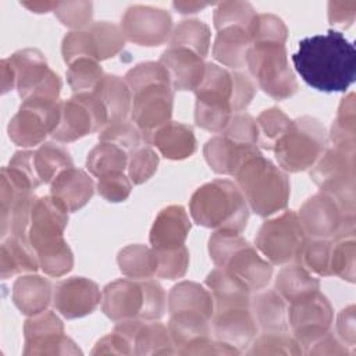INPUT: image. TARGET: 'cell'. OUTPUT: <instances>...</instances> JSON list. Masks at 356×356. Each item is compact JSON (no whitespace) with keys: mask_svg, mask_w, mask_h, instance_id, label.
<instances>
[{"mask_svg":"<svg viewBox=\"0 0 356 356\" xmlns=\"http://www.w3.org/2000/svg\"><path fill=\"white\" fill-rule=\"evenodd\" d=\"M292 63L300 78L320 92H346L356 79L355 46L334 29L302 39Z\"/></svg>","mask_w":356,"mask_h":356,"instance_id":"obj_1","label":"cell"},{"mask_svg":"<svg viewBox=\"0 0 356 356\" xmlns=\"http://www.w3.org/2000/svg\"><path fill=\"white\" fill-rule=\"evenodd\" d=\"M68 210L51 195L36 197L28 227V241L36 252L39 267L50 277H61L72 268V252L63 238Z\"/></svg>","mask_w":356,"mask_h":356,"instance_id":"obj_2","label":"cell"},{"mask_svg":"<svg viewBox=\"0 0 356 356\" xmlns=\"http://www.w3.org/2000/svg\"><path fill=\"white\" fill-rule=\"evenodd\" d=\"M189 211L199 225L241 234L249 218L248 203L236 184L214 179L192 195Z\"/></svg>","mask_w":356,"mask_h":356,"instance_id":"obj_3","label":"cell"},{"mask_svg":"<svg viewBox=\"0 0 356 356\" xmlns=\"http://www.w3.org/2000/svg\"><path fill=\"white\" fill-rule=\"evenodd\" d=\"M234 175L248 206L260 217L271 216L286 207L288 177L259 150L252 153Z\"/></svg>","mask_w":356,"mask_h":356,"instance_id":"obj_4","label":"cell"},{"mask_svg":"<svg viewBox=\"0 0 356 356\" xmlns=\"http://www.w3.org/2000/svg\"><path fill=\"white\" fill-rule=\"evenodd\" d=\"M167 298L163 286L147 278H124L108 284L102 296L107 317L120 323L127 320H159L165 312Z\"/></svg>","mask_w":356,"mask_h":356,"instance_id":"obj_5","label":"cell"},{"mask_svg":"<svg viewBox=\"0 0 356 356\" xmlns=\"http://www.w3.org/2000/svg\"><path fill=\"white\" fill-rule=\"evenodd\" d=\"M209 252L218 268L236 277L250 291H260L268 285L273 274L271 264L263 260L238 232L216 231L210 236Z\"/></svg>","mask_w":356,"mask_h":356,"instance_id":"obj_6","label":"cell"},{"mask_svg":"<svg viewBox=\"0 0 356 356\" xmlns=\"http://www.w3.org/2000/svg\"><path fill=\"white\" fill-rule=\"evenodd\" d=\"M246 64L260 89L282 100L298 92V82L289 68L286 50L280 42H253Z\"/></svg>","mask_w":356,"mask_h":356,"instance_id":"obj_7","label":"cell"},{"mask_svg":"<svg viewBox=\"0 0 356 356\" xmlns=\"http://www.w3.org/2000/svg\"><path fill=\"white\" fill-rule=\"evenodd\" d=\"M273 150L284 170L303 171L312 167L325 150V129L318 120L303 115L291 122Z\"/></svg>","mask_w":356,"mask_h":356,"instance_id":"obj_8","label":"cell"},{"mask_svg":"<svg viewBox=\"0 0 356 356\" xmlns=\"http://www.w3.org/2000/svg\"><path fill=\"white\" fill-rule=\"evenodd\" d=\"M195 92L196 124L211 132H224L234 111L232 75L216 64H206L204 78Z\"/></svg>","mask_w":356,"mask_h":356,"instance_id":"obj_9","label":"cell"},{"mask_svg":"<svg viewBox=\"0 0 356 356\" xmlns=\"http://www.w3.org/2000/svg\"><path fill=\"white\" fill-rule=\"evenodd\" d=\"M306 241V232L299 216L288 210L260 227L256 236V248L270 263L285 266L300 263Z\"/></svg>","mask_w":356,"mask_h":356,"instance_id":"obj_10","label":"cell"},{"mask_svg":"<svg viewBox=\"0 0 356 356\" xmlns=\"http://www.w3.org/2000/svg\"><path fill=\"white\" fill-rule=\"evenodd\" d=\"M14 75L19 96L22 100L39 99L57 102L61 81L46 63L44 56L35 49H25L7 58Z\"/></svg>","mask_w":356,"mask_h":356,"instance_id":"obj_11","label":"cell"},{"mask_svg":"<svg viewBox=\"0 0 356 356\" xmlns=\"http://www.w3.org/2000/svg\"><path fill=\"white\" fill-rule=\"evenodd\" d=\"M108 124V113L93 92L78 93L60 102V121L51 136L58 142H74Z\"/></svg>","mask_w":356,"mask_h":356,"instance_id":"obj_12","label":"cell"},{"mask_svg":"<svg viewBox=\"0 0 356 356\" xmlns=\"http://www.w3.org/2000/svg\"><path fill=\"white\" fill-rule=\"evenodd\" d=\"M306 235L328 239L355 235V211L346 210L337 199L320 192L302 206L299 213Z\"/></svg>","mask_w":356,"mask_h":356,"instance_id":"obj_13","label":"cell"},{"mask_svg":"<svg viewBox=\"0 0 356 356\" xmlns=\"http://www.w3.org/2000/svg\"><path fill=\"white\" fill-rule=\"evenodd\" d=\"M125 43V36L120 26L102 21L92 22L85 29L67 33L63 39L64 61L71 64L78 58L104 60L117 54Z\"/></svg>","mask_w":356,"mask_h":356,"instance_id":"obj_14","label":"cell"},{"mask_svg":"<svg viewBox=\"0 0 356 356\" xmlns=\"http://www.w3.org/2000/svg\"><path fill=\"white\" fill-rule=\"evenodd\" d=\"M132 95V121L149 143L150 136L170 122L172 111V86L170 79H160L129 89Z\"/></svg>","mask_w":356,"mask_h":356,"instance_id":"obj_15","label":"cell"},{"mask_svg":"<svg viewBox=\"0 0 356 356\" xmlns=\"http://www.w3.org/2000/svg\"><path fill=\"white\" fill-rule=\"evenodd\" d=\"M60 121V102L26 99L11 118L8 135L18 146H33L51 135Z\"/></svg>","mask_w":356,"mask_h":356,"instance_id":"obj_16","label":"cell"},{"mask_svg":"<svg viewBox=\"0 0 356 356\" xmlns=\"http://www.w3.org/2000/svg\"><path fill=\"white\" fill-rule=\"evenodd\" d=\"M288 318L300 345H312L328 332L332 307L318 291L291 302Z\"/></svg>","mask_w":356,"mask_h":356,"instance_id":"obj_17","label":"cell"},{"mask_svg":"<svg viewBox=\"0 0 356 356\" xmlns=\"http://www.w3.org/2000/svg\"><path fill=\"white\" fill-rule=\"evenodd\" d=\"M171 15L157 7L132 6L121 21L124 36L139 46H160L171 35Z\"/></svg>","mask_w":356,"mask_h":356,"instance_id":"obj_18","label":"cell"},{"mask_svg":"<svg viewBox=\"0 0 356 356\" xmlns=\"http://www.w3.org/2000/svg\"><path fill=\"white\" fill-rule=\"evenodd\" d=\"M102 300L99 286L83 277L58 281L53 288V306L67 318L92 313Z\"/></svg>","mask_w":356,"mask_h":356,"instance_id":"obj_19","label":"cell"},{"mask_svg":"<svg viewBox=\"0 0 356 356\" xmlns=\"http://www.w3.org/2000/svg\"><path fill=\"white\" fill-rule=\"evenodd\" d=\"M213 317V332L232 348L249 345L257 332L250 305L217 307Z\"/></svg>","mask_w":356,"mask_h":356,"instance_id":"obj_20","label":"cell"},{"mask_svg":"<svg viewBox=\"0 0 356 356\" xmlns=\"http://www.w3.org/2000/svg\"><path fill=\"white\" fill-rule=\"evenodd\" d=\"M168 72L171 86L175 90H196L206 72L203 57L186 47L170 46L159 61Z\"/></svg>","mask_w":356,"mask_h":356,"instance_id":"obj_21","label":"cell"},{"mask_svg":"<svg viewBox=\"0 0 356 356\" xmlns=\"http://www.w3.org/2000/svg\"><path fill=\"white\" fill-rule=\"evenodd\" d=\"M191 229L189 217L182 206H168L156 217L150 229V245L154 250H171L184 245Z\"/></svg>","mask_w":356,"mask_h":356,"instance_id":"obj_22","label":"cell"},{"mask_svg":"<svg viewBox=\"0 0 356 356\" xmlns=\"http://www.w3.org/2000/svg\"><path fill=\"white\" fill-rule=\"evenodd\" d=\"M92 178L79 168L68 167L63 170L50 186V195L57 199L68 211H75L83 207L93 196Z\"/></svg>","mask_w":356,"mask_h":356,"instance_id":"obj_23","label":"cell"},{"mask_svg":"<svg viewBox=\"0 0 356 356\" xmlns=\"http://www.w3.org/2000/svg\"><path fill=\"white\" fill-rule=\"evenodd\" d=\"M257 150L256 145H242L225 135H220L207 140L203 152L213 171L234 175L241 164Z\"/></svg>","mask_w":356,"mask_h":356,"instance_id":"obj_24","label":"cell"},{"mask_svg":"<svg viewBox=\"0 0 356 356\" xmlns=\"http://www.w3.org/2000/svg\"><path fill=\"white\" fill-rule=\"evenodd\" d=\"M159 152L171 160H182L192 156L196 150V139L193 129L182 122L170 121L157 129L149 139Z\"/></svg>","mask_w":356,"mask_h":356,"instance_id":"obj_25","label":"cell"},{"mask_svg":"<svg viewBox=\"0 0 356 356\" xmlns=\"http://www.w3.org/2000/svg\"><path fill=\"white\" fill-rule=\"evenodd\" d=\"M168 310L170 314L191 313L211 320L214 316V299L211 292L202 285L184 281L170 291Z\"/></svg>","mask_w":356,"mask_h":356,"instance_id":"obj_26","label":"cell"},{"mask_svg":"<svg viewBox=\"0 0 356 356\" xmlns=\"http://www.w3.org/2000/svg\"><path fill=\"white\" fill-rule=\"evenodd\" d=\"M13 300L24 314L44 312L53 300V286L47 278L25 275L18 278L13 286Z\"/></svg>","mask_w":356,"mask_h":356,"instance_id":"obj_27","label":"cell"},{"mask_svg":"<svg viewBox=\"0 0 356 356\" xmlns=\"http://www.w3.org/2000/svg\"><path fill=\"white\" fill-rule=\"evenodd\" d=\"M252 44L253 39L248 29L231 25L218 31L213 46V56L227 67L239 68L246 64V56Z\"/></svg>","mask_w":356,"mask_h":356,"instance_id":"obj_28","label":"cell"},{"mask_svg":"<svg viewBox=\"0 0 356 356\" xmlns=\"http://www.w3.org/2000/svg\"><path fill=\"white\" fill-rule=\"evenodd\" d=\"M61 320L50 310L33 314L25 323L26 346H42L39 353H47V346L63 345L70 339L64 335Z\"/></svg>","mask_w":356,"mask_h":356,"instance_id":"obj_29","label":"cell"},{"mask_svg":"<svg viewBox=\"0 0 356 356\" xmlns=\"http://www.w3.org/2000/svg\"><path fill=\"white\" fill-rule=\"evenodd\" d=\"M39 268L36 252L28 239L10 235L1 243V278L19 273H35Z\"/></svg>","mask_w":356,"mask_h":356,"instance_id":"obj_30","label":"cell"},{"mask_svg":"<svg viewBox=\"0 0 356 356\" xmlns=\"http://www.w3.org/2000/svg\"><path fill=\"white\" fill-rule=\"evenodd\" d=\"M206 285L211 292L216 309L236 305H250L252 302V291L242 281L222 268L217 267L213 270L206 278Z\"/></svg>","mask_w":356,"mask_h":356,"instance_id":"obj_31","label":"cell"},{"mask_svg":"<svg viewBox=\"0 0 356 356\" xmlns=\"http://www.w3.org/2000/svg\"><path fill=\"white\" fill-rule=\"evenodd\" d=\"M108 113V122L127 120L132 95L128 83L115 75H104L93 90Z\"/></svg>","mask_w":356,"mask_h":356,"instance_id":"obj_32","label":"cell"},{"mask_svg":"<svg viewBox=\"0 0 356 356\" xmlns=\"http://www.w3.org/2000/svg\"><path fill=\"white\" fill-rule=\"evenodd\" d=\"M250 307L256 323L267 331L286 330V306L284 298L275 291L268 289L260 292L250 302Z\"/></svg>","mask_w":356,"mask_h":356,"instance_id":"obj_33","label":"cell"},{"mask_svg":"<svg viewBox=\"0 0 356 356\" xmlns=\"http://www.w3.org/2000/svg\"><path fill=\"white\" fill-rule=\"evenodd\" d=\"M32 163L40 184L51 182L63 170L72 167L70 152L58 143L46 142L32 154Z\"/></svg>","mask_w":356,"mask_h":356,"instance_id":"obj_34","label":"cell"},{"mask_svg":"<svg viewBox=\"0 0 356 356\" xmlns=\"http://www.w3.org/2000/svg\"><path fill=\"white\" fill-rule=\"evenodd\" d=\"M320 281L303 266L292 264L284 267L275 280V291L289 303L314 291H318Z\"/></svg>","mask_w":356,"mask_h":356,"instance_id":"obj_35","label":"cell"},{"mask_svg":"<svg viewBox=\"0 0 356 356\" xmlns=\"http://www.w3.org/2000/svg\"><path fill=\"white\" fill-rule=\"evenodd\" d=\"M128 164L127 152L110 142H100L88 154L86 168L96 177L124 172Z\"/></svg>","mask_w":356,"mask_h":356,"instance_id":"obj_36","label":"cell"},{"mask_svg":"<svg viewBox=\"0 0 356 356\" xmlns=\"http://www.w3.org/2000/svg\"><path fill=\"white\" fill-rule=\"evenodd\" d=\"M118 266L124 275L134 280H147L156 275V256L153 249L131 245L118 254Z\"/></svg>","mask_w":356,"mask_h":356,"instance_id":"obj_37","label":"cell"},{"mask_svg":"<svg viewBox=\"0 0 356 356\" xmlns=\"http://www.w3.org/2000/svg\"><path fill=\"white\" fill-rule=\"evenodd\" d=\"M210 44V28L200 19H184L171 32L170 46L186 47L206 57Z\"/></svg>","mask_w":356,"mask_h":356,"instance_id":"obj_38","label":"cell"},{"mask_svg":"<svg viewBox=\"0 0 356 356\" xmlns=\"http://www.w3.org/2000/svg\"><path fill=\"white\" fill-rule=\"evenodd\" d=\"M104 74L97 61L90 58H78L67 70V79L75 95L93 92Z\"/></svg>","mask_w":356,"mask_h":356,"instance_id":"obj_39","label":"cell"},{"mask_svg":"<svg viewBox=\"0 0 356 356\" xmlns=\"http://www.w3.org/2000/svg\"><path fill=\"white\" fill-rule=\"evenodd\" d=\"M292 120L277 107L264 110L256 120L260 146L267 150H273L280 138L286 132Z\"/></svg>","mask_w":356,"mask_h":356,"instance_id":"obj_40","label":"cell"},{"mask_svg":"<svg viewBox=\"0 0 356 356\" xmlns=\"http://www.w3.org/2000/svg\"><path fill=\"white\" fill-rule=\"evenodd\" d=\"M256 15L257 13L254 8L246 1H222L214 10L213 21L217 31L231 25H238L249 32Z\"/></svg>","mask_w":356,"mask_h":356,"instance_id":"obj_41","label":"cell"},{"mask_svg":"<svg viewBox=\"0 0 356 356\" xmlns=\"http://www.w3.org/2000/svg\"><path fill=\"white\" fill-rule=\"evenodd\" d=\"M331 250L332 241L312 238L306 241L305 248L300 254L302 266L320 277L332 275L331 273Z\"/></svg>","mask_w":356,"mask_h":356,"instance_id":"obj_42","label":"cell"},{"mask_svg":"<svg viewBox=\"0 0 356 356\" xmlns=\"http://www.w3.org/2000/svg\"><path fill=\"white\" fill-rule=\"evenodd\" d=\"M355 235L337 238L332 241L331 250V273L349 282L355 281Z\"/></svg>","mask_w":356,"mask_h":356,"instance_id":"obj_43","label":"cell"},{"mask_svg":"<svg viewBox=\"0 0 356 356\" xmlns=\"http://www.w3.org/2000/svg\"><path fill=\"white\" fill-rule=\"evenodd\" d=\"M355 95L349 93L338 108L337 120L332 124L331 129V142L332 145H346L355 146Z\"/></svg>","mask_w":356,"mask_h":356,"instance_id":"obj_44","label":"cell"},{"mask_svg":"<svg viewBox=\"0 0 356 356\" xmlns=\"http://www.w3.org/2000/svg\"><path fill=\"white\" fill-rule=\"evenodd\" d=\"M156 256V277L165 280H177L185 275L189 253L185 245L171 250H154Z\"/></svg>","mask_w":356,"mask_h":356,"instance_id":"obj_45","label":"cell"},{"mask_svg":"<svg viewBox=\"0 0 356 356\" xmlns=\"http://www.w3.org/2000/svg\"><path fill=\"white\" fill-rule=\"evenodd\" d=\"M100 142H110L122 147L127 153L134 152L140 146L142 134L134 122L127 120L108 122L99 135Z\"/></svg>","mask_w":356,"mask_h":356,"instance_id":"obj_46","label":"cell"},{"mask_svg":"<svg viewBox=\"0 0 356 356\" xmlns=\"http://www.w3.org/2000/svg\"><path fill=\"white\" fill-rule=\"evenodd\" d=\"M249 33L253 42H280L286 40V26L281 18L274 14H257Z\"/></svg>","mask_w":356,"mask_h":356,"instance_id":"obj_47","label":"cell"},{"mask_svg":"<svg viewBox=\"0 0 356 356\" xmlns=\"http://www.w3.org/2000/svg\"><path fill=\"white\" fill-rule=\"evenodd\" d=\"M157 164H159V156L152 147L149 146L138 147L136 150H134V154L131 156V160L128 164L129 178L136 185L142 184L156 172Z\"/></svg>","mask_w":356,"mask_h":356,"instance_id":"obj_48","label":"cell"},{"mask_svg":"<svg viewBox=\"0 0 356 356\" xmlns=\"http://www.w3.org/2000/svg\"><path fill=\"white\" fill-rule=\"evenodd\" d=\"M93 4L90 1H60L54 13L61 24L78 31L90 22Z\"/></svg>","mask_w":356,"mask_h":356,"instance_id":"obj_49","label":"cell"},{"mask_svg":"<svg viewBox=\"0 0 356 356\" xmlns=\"http://www.w3.org/2000/svg\"><path fill=\"white\" fill-rule=\"evenodd\" d=\"M224 135L242 145H257L259 131L256 120L249 114L232 115L224 129Z\"/></svg>","mask_w":356,"mask_h":356,"instance_id":"obj_50","label":"cell"},{"mask_svg":"<svg viewBox=\"0 0 356 356\" xmlns=\"http://www.w3.org/2000/svg\"><path fill=\"white\" fill-rule=\"evenodd\" d=\"M97 192L108 202H122L131 193V182L124 172H111L99 178Z\"/></svg>","mask_w":356,"mask_h":356,"instance_id":"obj_51","label":"cell"},{"mask_svg":"<svg viewBox=\"0 0 356 356\" xmlns=\"http://www.w3.org/2000/svg\"><path fill=\"white\" fill-rule=\"evenodd\" d=\"M232 100L234 111H242L248 107L256 93V85L243 72H232Z\"/></svg>","mask_w":356,"mask_h":356,"instance_id":"obj_52","label":"cell"},{"mask_svg":"<svg viewBox=\"0 0 356 356\" xmlns=\"http://www.w3.org/2000/svg\"><path fill=\"white\" fill-rule=\"evenodd\" d=\"M356 17V1H330L328 21L339 28H349Z\"/></svg>","mask_w":356,"mask_h":356,"instance_id":"obj_53","label":"cell"},{"mask_svg":"<svg viewBox=\"0 0 356 356\" xmlns=\"http://www.w3.org/2000/svg\"><path fill=\"white\" fill-rule=\"evenodd\" d=\"M338 331L341 332V337L349 342V345H353L355 342V306H349L338 317Z\"/></svg>","mask_w":356,"mask_h":356,"instance_id":"obj_54","label":"cell"},{"mask_svg":"<svg viewBox=\"0 0 356 356\" xmlns=\"http://www.w3.org/2000/svg\"><path fill=\"white\" fill-rule=\"evenodd\" d=\"M209 3H199V1H174L172 7L178 10L181 14H191V13H197L203 8H206Z\"/></svg>","mask_w":356,"mask_h":356,"instance_id":"obj_55","label":"cell"},{"mask_svg":"<svg viewBox=\"0 0 356 356\" xmlns=\"http://www.w3.org/2000/svg\"><path fill=\"white\" fill-rule=\"evenodd\" d=\"M58 1H22L21 6L26 7L32 13H47V11H54L57 7Z\"/></svg>","mask_w":356,"mask_h":356,"instance_id":"obj_56","label":"cell"}]
</instances>
